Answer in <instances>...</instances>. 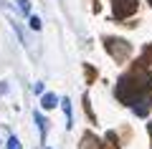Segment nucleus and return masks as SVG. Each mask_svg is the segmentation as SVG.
<instances>
[{"label": "nucleus", "instance_id": "8", "mask_svg": "<svg viewBox=\"0 0 152 149\" xmlns=\"http://www.w3.org/2000/svg\"><path fill=\"white\" fill-rule=\"evenodd\" d=\"M33 91H36V94H43V84H41V81H36V84H33Z\"/></svg>", "mask_w": 152, "mask_h": 149}, {"label": "nucleus", "instance_id": "5", "mask_svg": "<svg viewBox=\"0 0 152 149\" xmlns=\"http://www.w3.org/2000/svg\"><path fill=\"white\" fill-rule=\"evenodd\" d=\"M28 25H31V31H41V18L31 15V18H28Z\"/></svg>", "mask_w": 152, "mask_h": 149}, {"label": "nucleus", "instance_id": "7", "mask_svg": "<svg viewBox=\"0 0 152 149\" xmlns=\"http://www.w3.org/2000/svg\"><path fill=\"white\" fill-rule=\"evenodd\" d=\"M18 5H20V10H23V13L31 10V3H28V0H18Z\"/></svg>", "mask_w": 152, "mask_h": 149}, {"label": "nucleus", "instance_id": "6", "mask_svg": "<svg viewBox=\"0 0 152 149\" xmlns=\"http://www.w3.org/2000/svg\"><path fill=\"white\" fill-rule=\"evenodd\" d=\"M8 149H23V147H20V142H18L15 137H10L8 139Z\"/></svg>", "mask_w": 152, "mask_h": 149}, {"label": "nucleus", "instance_id": "9", "mask_svg": "<svg viewBox=\"0 0 152 149\" xmlns=\"http://www.w3.org/2000/svg\"><path fill=\"white\" fill-rule=\"evenodd\" d=\"M150 134H152V121H150Z\"/></svg>", "mask_w": 152, "mask_h": 149}, {"label": "nucleus", "instance_id": "3", "mask_svg": "<svg viewBox=\"0 0 152 149\" xmlns=\"http://www.w3.org/2000/svg\"><path fill=\"white\" fill-rule=\"evenodd\" d=\"M41 106H43V109H53V106H56V96H53V94H43Z\"/></svg>", "mask_w": 152, "mask_h": 149}, {"label": "nucleus", "instance_id": "2", "mask_svg": "<svg viewBox=\"0 0 152 149\" xmlns=\"http://www.w3.org/2000/svg\"><path fill=\"white\" fill-rule=\"evenodd\" d=\"M61 106H64V114H66V126H74V116H71V101L69 99H61Z\"/></svg>", "mask_w": 152, "mask_h": 149}, {"label": "nucleus", "instance_id": "1", "mask_svg": "<svg viewBox=\"0 0 152 149\" xmlns=\"http://www.w3.org/2000/svg\"><path fill=\"white\" fill-rule=\"evenodd\" d=\"M114 8H117L119 15H127V13H132V8H134V0H114Z\"/></svg>", "mask_w": 152, "mask_h": 149}, {"label": "nucleus", "instance_id": "4", "mask_svg": "<svg viewBox=\"0 0 152 149\" xmlns=\"http://www.w3.org/2000/svg\"><path fill=\"white\" fill-rule=\"evenodd\" d=\"M33 119H36L38 129H41V139H46V119L41 116V114H33Z\"/></svg>", "mask_w": 152, "mask_h": 149}]
</instances>
